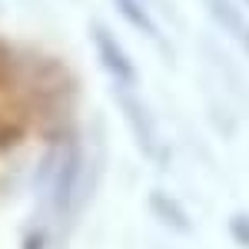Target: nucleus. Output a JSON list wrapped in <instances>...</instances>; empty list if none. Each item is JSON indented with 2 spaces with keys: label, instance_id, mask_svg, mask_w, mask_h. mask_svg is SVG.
Masks as SVG:
<instances>
[{
  "label": "nucleus",
  "instance_id": "1",
  "mask_svg": "<svg viewBox=\"0 0 249 249\" xmlns=\"http://www.w3.org/2000/svg\"><path fill=\"white\" fill-rule=\"evenodd\" d=\"M93 34H96V47H100V57L107 60V67L113 70L116 77H130V80H133V63L123 57V53H120V47L113 43V37H110L107 30H93Z\"/></svg>",
  "mask_w": 249,
  "mask_h": 249
},
{
  "label": "nucleus",
  "instance_id": "2",
  "mask_svg": "<svg viewBox=\"0 0 249 249\" xmlns=\"http://www.w3.org/2000/svg\"><path fill=\"white\" fill-rule=\"evenodd\" d=\"M116 7H120V10L126 14V20H133L136 27L143 30V34H156V27H153V23H150V17H146V14H143V10L136 7L133 0H116Z\"/></svg>",
  "mask_w": 249,
  "mask_h": 249
},
{
  "label": "nucleus",
  "instance_id": "3",
  "mask_svg": "<svg viewBox=\"0 0 249 249\" xmlns=\"http://www.w3.org/2000/svg\"><path fill=\"white\" fill-rule=\"evenodd\" d=\"M213 7H216V14H219V20H223L226 27H232V30H243V20H239V14L232 10L226 0H213Z\"/></svg>",
  "mask_w": 249,
  "mask_h": 249
},
{
  "label": "nucleus",
  "instance_id": "4",
  "mask_svg": "<svg viewBox=\"0 0 249 249\" xmlns=\"http://www.w3.org/2000/svg\"><path fill=\"white\" fill-rule=\"evenodd\" d=\"M246 50H249V30H246Z\"/></svg>",
  "mask_w": 249,
  "mask_h": 249
},
{
  "label": "nucleus",
  "instance_id": "5",
  "mask_svg": "<svg viewBox=\"0 0 249 249\" xmlns=\"http://www.w3.org/2000/svg\"><path fill=\"white\" fill-rule=\"evenodd\" d=\"M246 3H249V0H246Z\"/></svg>",
  "mask_w": 249,
  "mask_h": 249
}]
</instances>
